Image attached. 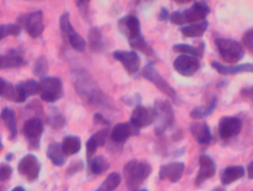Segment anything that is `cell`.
I'll use <instances>...</instances> for the list:
<instances>
[{
  "mask_svg": "<svg viewBox=\"0 0 253 191\" xmlns=\"http://www.w3.org/2000/svg\"><path fill=\"white\" fill-rule=\"evenodd\" d=\"M72 81L77 93L88 105L110 111L114 108L112 98L100 88L91 74L85 69L74 70Z\"/></svg>",
  "mask_w": 253,
  "mask_h": 191,
  "instance_id": "cell-1",
  "label": "cell"
},
{
  "mask_svg": "<svg viewBox=\"0 0 253 191\" xmlns=\"http://www.w3.org/2000/svg\"><path fill=\"white\" fill-rule=\"evenodd\" d=\"M211 12L210 6L205 1H194L189 8L176 10L169 15V20L175 25L186 23H197L205 20Z\"/></svg>",
  "mask_w": 253,
  "mask_h": 191,
  "instance_id": "cell-2",
  "label": "cell"
},
{
  "mask_svg": "<svg viewBox=\"0 0 253 191\" xmlns=\"http://www.w3.org/2000/svg\"><path fill=\"white\" fill-rule=\"evenodd\" d=\"M152 167L149 163L133 159L126 163L124 168V176L130 191H137L152 173Z\"/></svg>",
  "mask_w": 253,
  "mask_h": 191,
  "instance_id": "cell-3",
  "label": "cell"
},
{
  "mask_svg": "<svg viewBox=\"0 0 253 191\" xmlns=\"http://www.w3.org/2000/svg\"><path fill=\"white\" fill-rule=\"evenodd\" d=\"M154 108L157 111L155 133L156 136H161L165 133L167 129L172 127L175 121V114L172 105L167 99L158 98L155 101Z\"/></svg>",
  "mask_w": 253,
  "mask_h": 191,
  "instance_id": "cell-4",
  "label": "cell"
},
{
  "mask_svg": "<svg viewBox=\"0 0 253 191\" xmlns=\"http://www.w3.org/2000/svg\"><path fill=\"white\" fill-rule=\"evenodd\" d=\"M142 76L145 79L152 83L161 93L170 98L174 103H177L178 96L177 91L155 68V62H149L145 65L142 71Z\"/></svg>",
  "mask_w": 253,
  "mask_h": 191,
  "instance_id": "cell-5",
  "label": "cell"
},
{
  "mask_svg": "<svg viewBox=\"0 0 253 191\" xmlns=\"http://www.w3.org/2000/svg\"><path fill=\"white\" fill-rule=\"evenodd\" d=\"M214 44L221 59L226 63L235 64L244 59L245 51L241 43L231 38H217Z\"/></svg>",
  "mask_w": 253,
  "mask_h": 191,
  "instance_id": "cell-6",
  "label": "cell"
},
{
  "mask_svg": "<svg viewBox=\"0 0 253 191\" xmlns=\"http://www.w3.org/2000/svg\"><path fill=\"white\" fill-rule=\"evenodd\" d=\"M39 93L44 102L54 103L64 95L63 81L58 77L45 76L39 82Z\"/></svg>",
  "mask_w": 253,
  "mask_h": 191,
  "instance_id": "cell-7",
  "label": "cell"
},
{
  "mask_svg": "<svg viewBox=\"0 0 253 191\" xmlns=\"http://www.w3.org/2000/svg\"><path fill=\"white\" fill-rule=\"evenodd\" d=\"M118 31L128 40V43L143 37L140 19L134 15L123 16L118 22Z\"/></svg>",
  "mask_w": 253,
  "mask_h": 191,
  "instance_id": "cell-8",
  "label": "cell"
},
{
  "mask_svg": "<svg viewBox=\"0 0 253 191\" xmlns=\"http://www.w3.org/2000/svg\"><path fill=\"white\" fill-rule=\"evenodd\" d=\"M43 131V124L41 118L32 117L26 120L23 125V132L31 149H39Z\"/></svg>",
  "mask_w": 253,
  "mask_h": 191,
  "instance_id": "cell-9",
  "label": "cell"
},
{
  "mask_svg": "<svg viewBox=\"0 0 253 191\" xmlns=\"http://www.w3.org/2000/svg\"><path fill=\"white\" fill-rule=\"evenodd\" d=\"M26 32L32 38H37L42 35L45 30L44 15L42 10H36L20 19Z\"/></svg>",
  "mask_w": 253,
  "mask_h": 191,
  "instance_id": "cell-10",
  "label": "cell"
},
{
  "mask_svg": "<svg viewBox=\"0 0 253 191\" xmlns=\"http://www.w3.org/2000/svg\"><path fill=\"white\" fill-rule=\"evenodd\" d=\"M157 120V111L155 108L140 105L135 107L131 113L130 122L137 128H144L150 126Z\"/></svg>",
  "mask_w": 253,
  "mask_h": 191,
  "instance_id": "cell-11",
  "label": "cell"
},
{
  "mask_svg": "<svg viewBox=\"0 0 253 191\" xmlns=\"http://www.w3.org/2000/svg\"><path fill=\"white\" fill-rule=\"evenodd\" d=\"M219 135L223 140L238 136L243 127L241 118L234 115H225L219 121Z\"/></svg>",
  "mask_w": 253,
  "mask_h": 191,
  "instance_id": "cell-12",
  "label": "cell"
},
{
  "mask_svg": "<svg viewBox=\"0 0 253 191\" xmlns=\"http://www.w3.org/2000/svg\"><path fill=\"white\" fill-rule=\"evenodd\" d=\"M113 57L122 64L129 75H135L140 68V58L134 50H116Z\"/></svg>",
  "mask_w": 253,
  "mask_h": 191,
  "instance_id": "cell-13",
  "label": "cell"
},
{
  "mask_svg": "<svg viewBox=\"0 0 253 191\" xmlns=\"http://www.w3.org/2000/svg\"><path fill=\"white\" fill-rule=\"evenodd\" d=\"M62 36L65 39H67L74 50L83 52L86 47L85 38L75 29L69 20H64L60 24Z\"/></svg>",
  "mask_w": 253,
  "mask_h": 191,
  "instance_id": "cell-14",
  "label": "cell"
},
{
  "mask_svg": "<svg viewBox=\"0 0 253 191\" xmlns=\"http://www.w3.org/2000/svg\"><path fill=\"white\" fill-rule=\"evenodd\" d=\"M173 66L180 75L183 76H191L200 69L201 62L198 58L195 56L182 54L174 59Z\"/></svg>",
  "mask_w": 253,
  "mask_h": 191,
  "instance_id": "cell-15",
  "label": "cell"
},
{
  "mask_svg": "<svg viewBox=\"0 0 253 191\" xmlns=\"http://www.w3.org/2000/svg\"><path fill=\"white\" fill-rule=\"evenodd\" d=\"M41 170V164L33 154L25 155L18 164V171L29 181L38 179Z\"/></svg>",
  "mask_w": 253,
  "mask_h": 191,
  "instance_id": "cell-16",
  "label": "cell"
},
{
  "mask_svg": "<svg viewBox=\"0 0 253 191\" xmlns=\"http://www.w3.org/2000/svg\"><path fill=\"white\" fill-rule=\"evenodd\" d=\"M140 129L133 125L131 122L118 123L112 129L110 133V138L115 143L124 144L131 136L140 135Z\"/></svg>",
  "mask_w": 253,
  "mask_h": 191,
  "instance_id": "cell-17",
  "label": "cell"
},
{
  "mask_svg": "<svg viewBox=\"0 0 253 191\" xmlns=\"http://www.w3.org/2000/svg\"><path fill=\"white\" fill-rule=\"evenodd\" d=\"M199 170L195 178V184L197 186H201L204 182L213 177L216 173V164L214 160L207 154L200 155Z\"/></svg>",
  "mask_w": 253,
  "mask_h": 191,
  "instance_id": "cell-18",
  "label": "cell"
},
{
  "mask_svg": "<svg viewBox=\"0 0 253 191\" xmlns=\"http://www.w3.org/2000/svg\"><path fill=\"white\" fill-rule=\"evenodd\" d=\"M0 96L14 103H24L28 99L22 82L13 84L5 80L0 90Z\"/></svg>",
  "mask_w": 253,
  "mask_h": 191,
  "instance_id": "cell-19",
  "label": "cell"
},
{
  "mask_svg": "<svg viewBox=\"0 0 253 191\" xmlns=\"http://www.w3.org/2000/svg\"><path fill=\"white\" fill-rule=\"evenodd\" d=\"M109 134H110V128L109 127H106L94 133L88 139L85 144V148H86V155L88 161L92 158L98 148L104 146Z\"/></svg>",
  "mask_w": 253,
  "mask_h": 191,
  "instance_id": "cell-20",
  "label": "cell"
},
{
  "mask_svg": "<svg viewBox=\"0 0 253 191\" xmlns=\"http://www.w3.org/2000/svg\"><path fill=\"white\" fill-rule=\"evenodd\" d=\"M184 170V163L181 161H174L164 164L160 169L159 177L161 180L168 179L169 182L175 183L181 179Z\"/></svg>",
  "mask_w": 253,
  "mask_h": 191,
  "instance_id": "cell-21",
  "label": "cell"
},
{
  "mask_svg": "<svg viewBox=\"0 0 253 191\" xmlns=\"http://www.w3.org/2000/svg\"><path fill=\"white\" fill-rule=\"evenodd\" d=\"M189 130L200 145H207L211 143L212 135L210 126L206 121L192 123L189 126Z\"/></svg>",
  "mask_w": 253,
  "mask_h": 191,
  "instance_id": "cell-22",
  "label": "cell"
},
{
  "mask_svg": "<svg viewBox=\"0 0 253 191\" xmlns=\"http://www.w3.org/2000/svg\"><path fill=\"white\" fill-rule=\"evenodd\" d=\"M25 64L23 52L20 49L12 48L5 55H0V69L20 68Z\"/></svg>",
  "mask_w": 253,
  "mask_h": 191,
  "instance_id": "cell-23",
  "label": "cell"
},
{
  "mask_svg": "<svg viewBox=\"0 0 253 191\" xmlns=\"http://www.w3.org/2000/svg\"><path fill=\"white\" fill-rule=\"evenodd\" d=\"M211 66L217 73L224 76L235 75L241 73H253V63H244L228 66L217 61H214L211 62Z\"/></svg>",
  "mask_w": 253,
  "mask_h": 191,
  "instance_id": "cell-24",
  "label": "cell"
},
{
  "mask_svg": "<svg viewBox=\"0 0 253 191\" xmlns=\"http://www.w3.org/2000/svg\"><path fill=\"white\" fill-rule=\"evenodd\" d=\"M245 169L241 165L229 166L226 167L220 174L222 185H228L244 177Z\"/></svg>",
  "mask_w": 253,
  "mask_h": 191,
  "instance_id": "cell-25",
  "label": "cell"
},
{
  "mask_svg": "<svg viewBox=\"0 0 253 191\" xmlns=\"http://www.w3.org/2000/svg\"><path fill=\"white\" fill-rule=\"evenodd\" d=\"M209 25L210 23L208 21L205 19L197 23L181 27L180 28V31L185 37L187 38H200L204 35L206 31L208 29Z\"/></svg>",
  "mask_w": 253,
  "mask_h": 191,
  "instance_id": "cell-26",
  "label": "cell"
},
{
  "mask_svg": "<svg viewBox=\"0 0 253 191\" xmlns=\"http://www.w3.org/2000/svg\"><path fill=\"white\" fill-rule=\"evenodd\" d=\"M172 48L174 51L177 53H184L196 58H203L205 52L206 44L204 41H201L198 46L191 45L186 43H177L173 45Z\"/></svg>",
  "mask_w": 253,
  "mask_h": 191,
  "instance_id": "cell-27",
  "label": "cell"
},
{
  "mask_svg": "<svg viewBox=\"0 0 253 191\" xmlns=\"http://www.w3.org/2000/svg\"><path fill=\"white\" fill-rule=\"evenodd\" d=\"M217 96H213L207 105H199L195 107L192 110L189 115L193 119H202V118H207L214 112V110L217 108Z\"/></svg>",
  "mask_w": 253,
  "mask_h": 191,
  "instance_id": "cell-28",
  "label": "cell"
},
{
  "mask_svg": "<svg viewBox=\"0 0 253 191\" xmlns=\"http://www.w3.org/2000/svg\"><path fill=\"white\" fill-rule=\"evenodd\" d=\"M0 117L3 120L5 127L9 131V139L11 140L15 139L17 133H18L15 112L11 108L6 107L2 109L1 114H0Z\"/></svg>",
  "mask_w": 253,
  "mask_h": 191,
  "instance_id": "cell-29",
  "label": "cell"
},
{
  "mask_svg": "<svg viewBox=\"0 0 253 191\" xmlns=\"http://www.w3.org/2000/svg\"><path fill=\"white\" fill-rule=\"evenodd\" d=\"M47 157L55 166L64 165L66 161V155L63 152L62 144L60 142H53L50 144L47 150Z\"/></svg>",
  "mask_w": 253,
  "mask_h": 191,
  "instance_id": "cell-30",
  "label": "cell"
},
{
  "mask_svg": "<svg viewBox=\"0 0 253 191\" xmlns=\"http://www.w3.org/2000/svg\"><path fill=\"white\" fill-rule=\"evenodd\" d=\"M88 44L91 51L98 53L101 51L104 47L103 43V32L98 27H92L88 33Z\"/></svg>",
  "mask_w": 253,
  "mask_h": 191,
  "instance_id": "cell-31",
  "label": "cell"
},
{
  "mask_svg": "<svg viewBox=\"0 0 253 191\" xmlns=\"http://www.w3.org/2000/svg\"><path fill=\"white\" fill-rule=\"evenodd\" d=\"M61 144L63 152L66 154V156L78 153L82 147L81 138L74 135H68L65 136Z\"/></svg>",
  "mask_w": 253,
  "mask_h": 191,
  "instance_id": "cell-32",
  "label": "cell"
},
{
  "mask_svg": "<svg viewBox=\"0 0 253 191\" xmlns=\"http://www.w3.org/2000/svg\"><path fill=\"white\" fill-rule=\"evenodd\" d=\"M91 173L94 175H100L107 171L110 167V163L106 157L102 155L93 157L88 161Z\"/></svg>",
  "mask_w": 253,
  "mask_h": 191,
  "instance_id": "cell-33",
  "label": "cell"
},
{
  "mask_svg": "<svg viewBox=\"0 0 253 191\" xmlns=\"http://www.w3.org/2000/svg\"><path fill=\"white\" fill-rule=\"evenodd\" d=\"M121 176L117 172H112L106 178L95 191H114L121 184Z\"/></svg>",
  "mask_w": 253,
  "mask_h": 191,
  "instance_id": "cell-34",
  "label": "cell"
},
{
  "mask_svg": "<svg viewBox=\"0 0 253 191\" xmlns=\"http://www.w3.org/2000/svg\"><path fill=\"white\" fill-rule=\"evenodd\" d=\"M49 70L48 59L45 56H41L36 59L32 68V72L36 76L44 78Z\"/></svg>",
  "mask_w": 253,
  "mask_h": 191,
  "instance_id": "cell-35",
  "label": "cell"
},
{
  "mask_svg": "<svg viewBox=\"0 0 253 191\" xmlns=\"http://www.w3.org/2000/svg\"><path fill=\"white\" fill-rule=\"evenodd\" d=\"M48 125L55 130H60L65 127L66 124V118L61 113L58 111H53L47 118Z\"/></svg>",
  "mask_w": 253,
  "mask_h": 191,
  "instance_id": "cell-36",
  "label": "cell"
},
{
  "mask_svg": "<svg viewBox=\"0 0 253 191\" xmlns=\"http://www.w3.org/2000/svg\"><path fill=\"white\" fill-rule=\"evenodd\" d=\"M21 32V28L20 25L16 24H7V25H0V41H2L5 37L8 36L17 37Z\"/></svg>",
  "mask_w": 253,
  "mask_h": 191,
  "instance_id": "cell-37",
  "label": "cell"
},
{
  "mask_svg": "<svg viewBox=\"0 0 253 191\" xmlns=\"http://www.w3.org/2000/svg\"><path fill=\"white\" fill-rule=\"evenodd\" d=\"M22 84L28 98L29 96H35L39 93V82H38L36 80L29 79L26 81H22Z\"/></svg>",
  "mask_w": 253,
  "mask_h": 191,
  "instance_id": "cell-38",
  "label": "cell"
},
{
  "mask_svg": "<svg viewBox=\"0 0 253 191\" xmlns=\"http://www.w3.org/2000/svg\"><path fill=\"white\" fill-rule=\"evenodd\" d=\"M121 100L123 101L125 105L128 106H138L141 105L142 103V96L139 93H134L132 96H123L121 98Z\"/></svg>",
  "mask_w": 253,
  "mask_h": 191,
  "instance_id": "cell-39",
  "label": "cell"
},
{
  "mask_svg": "<svg viewBox=\"0 0 253 191\" xmlns=\"http://www.w3.org/2000/svg\"><path fill=\"white\" fill-rule=\"evenodd\" d=\"M242 42L244 45L248 49L250 53L253 51V28L247 30L242 37Z\"/></svg>",
  "mask_w": 253,
  "mask_h": 191,
  "instance_id": "cell-40",
  "label": "cell"
},
{
  "mask_svg": "<svg viewBox=\"0 0 253 191\" xmlns=\"http://www.w3.org/2000/svg\"><path fill=\"white\" fill-rule=\"evenodd\" d=\"M84 168V162L82 160H77V161L72 162L68 167L67 174L69 176H73L79 172L82 171Z\"/></svg>",
  "mask_w": 253,
  "mask_h": 191,
  "instance_id": "cell-41",
  "label": "cell"
},
{
  "mask_svg": "<svg viewBox=\"0 0 253 191\" xmlns=\"http://www.w3.org/2000/svg\"><path fill=\"white\" fill-rule=\"evenodd\" d=\"M77 7L84 19H88L89 16L90 1H76Z\"/></svg>",
  "mask_w": 253,
  "mask_h": 191,
  "instance_id": "cell-42",
  "label": "cell"
},
{
  "mask_svg": "<svg viewBox=\"0 0 253 191\" xmlns=\"http://www.w3.org/2000/svg\"><path fill=\"white\" fill-rule=\"evenodd\" d=\"M12 168L8 164H3L0 165V181L5 182L11 178L12 175Z\"/></svg>",
  "mask_w": 253,
  "mask_h": 191,
  "instance_id": "cell-43",
  "label": "cell"
},
{
  "mask_svg": "<svg viewBox=\"0 0 253 191\" xmlns=\"http://www.w3.org/2000/svg\"><path fill=\"white\" fill-rule=\"evenodd\" d=\"M93 122L94 124H100V125H105L106 127H109L111 125V121L106 119L104 115L100 113H96L93 115Z\"/></svg>",
  "mask_w": 253,
  "mask_h": 191,
  "instance_id": "cell-44",
  "label": "cell"
},
{
  "mask_svg": "<svg viewBox=\"0 0 253 191\" xmlns=\"http://www.w3.org/2000/svg\"><path fill=\"white\" fill-rule=\"evenodd\" d=\"M169 11L166 7H162L158 14V19L161 22H167L169 19Z\"/></svg>",
  "mask_w": 253,
  "mask_h": 191,
  "instance_id": "cell-45",
  "label": "cell"
},
{
  "mask_svg": "<svg viewBox=\"0 0 253 191\" xmlns=\"http://www.w3.org/2000/svg\"><path fill=\"white\" fill-rule=\"evenodd\" d=\"M241 94L244 97L253 99V87L252 86H247V87H243L241 90Z\"/></svg>",
  "mask_w": 253,
  "mask_h": 191,
  "instance_id": "cell-46",
  "label": "cell"
},
{
  "mask_svg": "<svg viewBox=\"0 0 253 191\" xmlns=\"http://www.w3.org/2000/svg\"><path fill=\"white\" fill-rule=\"evenodd\" d=\"M183 137V132L182 130H177L176 133H174L172 136V140L174 142H178V141L181 140Z\"/></svg>",
  "mask_w": 253,
  "mask_h": 191,
  "instance_id": "cell-47",
  "label": "cell"
},
{
  "mask_svg": "<svg viewBox=\"0 0 253 191\" xmlns=\"http://www.w3.org/2000/svg\"><path fill=\"white\" fill-rule=\"evenodd\" d=\"M253 161H250L247 165V174H248L249 179H253Z\"/></svg>",
  "mask_w": 253,
  "mask_h": 191,
  "instance_id": "cell-48",
  "label": "cell"
},
{
  "mask_svg": "<svg viewBox=\"0 0 253 191\" xmlns=\"http://www.w3.org/2000/svg\"><path fill=\"white\" fill-rule=\"evenodd\" d=\"M190 0H175L174 2L177 3V4H189V2H191Z\"/></svg>",
  "mask_w": 253,
  "mask_h": 191,
  "instance_id": "cell-49",
  "label": "cell"
},
{
  "mask_svg": "<svg viewBox=\"0 0 253 191\" xmlns=\"http://www.w3.org/2000/svg\"><path fill=\"white\" fill-rule=\"evenodd\" d=\"M11 191H26V190L22 188V187H17V188H14Z\"/></svg>",
  "mask_w": 253,
  "mask_h": 191,
  "instance_id": "cell-50",
  "label": "cell"
},
{
  "mask_svg": "<svg viewBox=\"0 0 253 191\" xmlns=\"http://www.w3.org/2000/svg\"><path fill=\"white\" fill-rule=\"evenodd\" d=\"M226 191L224 188H221V187H217V188H214L212 191Z\"/></svg>",
  "mask_w": 253,
  "mask_h": 191,
  "instance_id": "cell-51",
  "label": "cell"
},
{
  "mask_svg": "<svg viewBox=\"0 0 253 191\" xmlns=\"http://www.w3.org/2000/svg\"><path fill=\"white\" fill-rule=\"evenodd\" d=\"M13 155L12 153H8V155H6V160H8V161H11L13 158Z\"/></svg>",
  "mask_w": 253,
  "mask_h": 191,
  "instance_id": "cell-52",
  "label": "cell"
},
{
  "mask_svg": "<svg viewBox=\"0 0 253 191\" xmlns=\"http://www.w3.org/2000/svg\"><path fill=\"white\" fill-rule=\"evenodd\" d=\"M4 81H5V79L0 77V90H1V87H2V84H3Z\"/></svg>",
  "mask_w": 253,
  "mask_h": 191,
  "instance_id": "cell-53",
  "label": "cell"
},
{
  "mask_svg": "<svg viewBox=\"0 0 253 191\" xmlns=\"http://www.w3.org/2000/svg\"><path fill=\"white\" fill-rule=\"evenodd\" d=\"M2 148H3V145H2V142H0V152L2 151Z\"/></svg>",
  "mask_w": 253,
  "mask_h": 191,
  "instance_id": "cell-54",
  "label": "cell"
},
{
  "mask_svg": "<svg viewBox=\"0 0 253 191\" xmlns=\"http://www.w3.org/2000/svg\"><path fill=\"white\" fill-rule=\"evenodd\" d=\"M148 191L146 189H140V190H137V191Z\"/></svg>",
  "mask_w": 253,
  "mask_h": 191,
  "instance_id": "cell-55",
  "label": "cell"
},
{
  "mask_svg": "<svg viewBox=\"0 0 253 191\" xmlns=\"http://www.w3.org/2000/svg\"><path fill=\"white\" fill-rule=\"evenodd\" d=\"M0 191H2V188H1V187H0Z\"/></svg>",
  "mask_w": 253,
  "mask_h": 191,
  "instance_id": "cell-56",
  "label": "cell"
}]
</instances>
